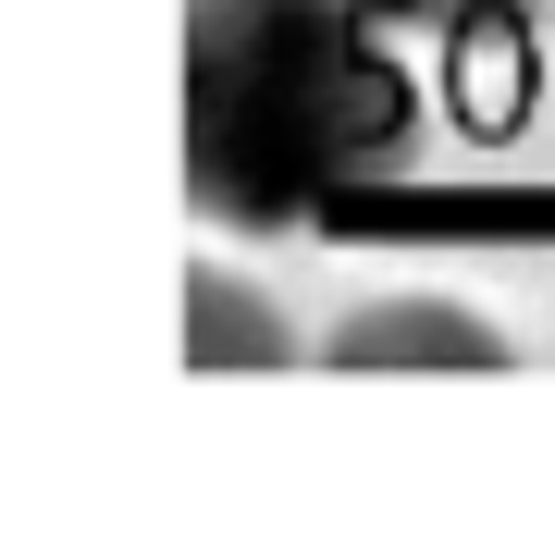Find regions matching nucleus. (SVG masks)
Returning <instances> with one entry per match:
<instances>
[{"label": "nucleus", "instance_id": "2", "mask_svg": "<svg viewBox=\"0 0 555 555\" xmlns=\"http://www.w3.org/2000/svg\"><path fill=\"white\" fill-rule=\"evenodd\" d=\"M321 371H346V383H383V371L494 383V371H518V346L494 321H469L456 297H371V309H346L334 334H321Z\"/></svg>", "mask_w": 555, "mask_h": 555}, {"label": "nucleus", "instance_id": "1", "mask_svg": "<svg viewBox=\"0 0 555 555\" xmlns=\"http://www.w3.org/2000/svg\"><path fill=\"white\" fill-rule=\"evenodd\" d=\"M420 137V87L358 0H185V198L297 235Z\"/></svg>", "mask_w": 555, "mask_h": 555}, {"label": "nucleus", "instance_id": "3", "mask_svg": "<svg viewBox=\"0 0 555 555\" xmlns=\"http://www.w3.org/2000/svg\"><path fill=\"white\" fill-rule=\"evenodd\" d=\"M185 371H235V383H272V371H297V334H284V309L259 297V284L235 272H185Z\"/></svg>", "mask_w": 555, "mask_h": 555}, {"label": "nucleus", "instance_id": "4", "mask_svg": "<svg viewBox=\"0 0 555 555\" xmlns=\"http://www.w3.org/2000/svg\"><path fill=\"white\" fill-rule=\"evenodd\" d=\"M383 25H494V13H531V0H358Z\"/></svg>", "mask_w": 555, "mask_h": 555}]
</instances>
